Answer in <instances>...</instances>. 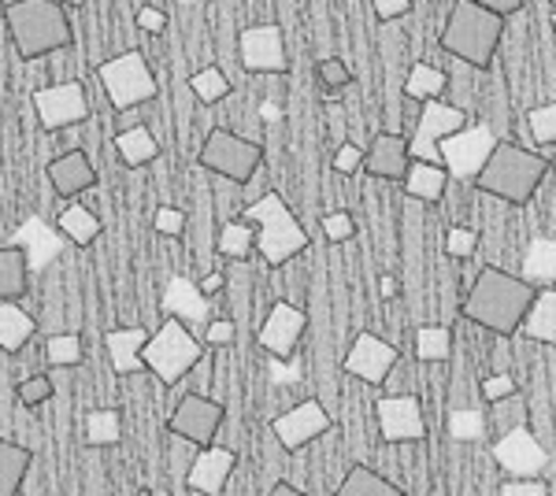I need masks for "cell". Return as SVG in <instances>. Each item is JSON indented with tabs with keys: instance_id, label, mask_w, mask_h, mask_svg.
<instances>
[{
	"instance_id": "6da1fadb",
	"label": "cell",
	"mask_w": 556,
	"mask_h": 496,
	"mask_svg": "<svg viewBox=\"0 0 556 496\" xmlns=\"http://www.w3.org/2000/svg\"><path fill=\"white\" fill-rule=\"evenodd\" d=\"M534 285L523 282L519 275L505 267H482L479 278L471 282L468 296H464L460 311L475 327L497 333V338H513L523 327L527 311L534 304Z\"/></svg>"
},
{
	"instance_id": "7a4b0ae2",
	"label": "cell",
	"mask_w": 556,
	"mask_h": 496,
	"mask_svg": "<svg viewBox=\"0 0 556 496\" xmlns=\"http://www.w3.org/2000/svg\"><path fill=\"white\" fill-rule=\"evenodd\" d=\"M545 175H549V160L542 152H531L516 145V141H497V149L486 160L482 175L475 178V186L505 204H531Z\"/></svg>"
},
{
	"instance_id": "3957f363",
	"label": "cell",
	"mask_w": 556,
	"mask_h": 496,
	"mask_svg": "<svg viewBox=\"0 0 556 496\" xmlns=\"http://www.w3.org/2000/svg\"><path fill=\"white\" fill-rule=\"evenodd\" d=\"M4 20L20 60H38L71 44L67 8L56 0H15V4H8Z\"/></svg>"
},
{
	"instance_id": "277c9868",
	"label": "cell",
	"mask_w": 556,
	"mask_h": 496,
	"mask_svg": "<svg viewBox=\"0 0 556 496\" xmlns=\"http://www.w3.org/2000/svg\"><path fill=\"white\" fill-rule=\"evenodd\" d=\"M245 222L256 230V252L267 267H286L308 249V230L298 222L286 196L264 193L245 207Z\"/></svg>"
},
{
	"instance_id": "5b68a950",
	"label": "cell",
	"mask_w": 556,
	"mask_h": 496,
	"mask_svg": "<svg viewBox=\"0 0 556 496\" xmlns=\"http://www.w3.org/2000/svg\"><path fill=\"white\" fill-rule=\"evenodd\" d=\"M501 38H505V20L471 4V0H456L442 26V49L460 63H471V67H490L501 49Z\"/></svg>"
},
{
	"instance_id": "8992f818",
	"label": "cell",
	"mask_w": 556,
	"mask_h": 496,
	"mask_svg": "<svg viewBox=\"0 0 556 496\" xmlns=\"http://www.w3.org/2000/svg\"><path fill=\"white\" fill-rule=\"evenodd\" d=\"M141 359H146V371L152 378H160V385H178L186 374L204 364V345L197 341V333L186 327L182 319L167 315V319L160 322V330L149 338Z\"/></svg>"
},
{
	"instance_id": "52a82bcc",
	"label": "cell",
	"mask_w": 556,
	"mask_h": 496,
	"mask_svg": "<svg viewBox=\"0 0 556 496\" xmlns=\"http://www.w3.org/2000/svg\"><path fill=\"white\" fill-rule=\"evenodd\" d=\"M97 78H101L108 104H112L115 112H130V107H141L156 97V78H152L146 52H138V49L97 63Z\"/></svg>"
},
{
	"instance_id": "ba28073f",
	"label": "cell",
	"mask_w": 556,
	"mask_h": 496,
	"mask_svg": "<svg viewBox=\"0 0 556 496\" xmlns=\"http://www.w3.org/2000/svg\"><path fill=\"white\" fill-rule=\"evenodd\" d=\"M197 164L227 178V182H253V175L264 167V145L238 138L235 130H212L208 141L197 152Z\"/></svg>"
},
{
	"instance_id": "9c48e42d",
	"label": "cell",
	"mask_w": 556,
	"mask_h": 496,
	"mask_svg": "<svg viewBox=\"0 0 556 496\" xmlns=\"http://www.w3.org/2000/svg\"><path fill=\"white\" fill-rule=\"evenodd\" d=\"M493 149H497V133L486 123H479V126H464L460 133L445 138L438 145V156H442V167L450 178H456V182H475L482 175V167H486V160L493 156Z\"/></svg>"
},
{
	"instance_id": "30bf717a",
	"label": "cell",
	"mask_w": 556,
	"mask_h": 496,
	"mask_svg": "<svg viewBox=\"0 0 556 496\" xmlns=\"http://www.w3.org/2000/svg\"><path fill=\"white\" fill-rule=\"evenodd\" d=\"M223 419H227V408H223L219 400H212V396H204V393H186L182 400L175 404L172 419H167V430L193 448H212Z\"/></svg>"
},
{
	"instance_id": "8fae6325",
	"label": "cell",
	"mask_w": 556,
	"mask_h": 496,
	"mask_svg": "<svg viewBox=\"0 0 556 496\" xmlns=\"http://www.w3.org/2000/svg\"><path fill=\"white\" fill-rule=\"evenodd\" d=\"M464 126H468V115H464L456 104L427 101L416 119V130H412V138H408L412 160H419V164H442L438 145H442L445 138H453V133H460Z\"/></svg>"
},
{
	"instance_id": "7c38bea8",
	"label": "cell",
	"mask_w": 556,
	"mask_h": 496,
	"mask_svg": "<svg viewBox=\"0 0 556 496\" xmlns=\"http://www.w3.org/2000/svg\"><path fill=\"white\" fill-rule=\"evenodd\" d=\"M375 419H379V434L390 445H416L427 437L424 404L416 393H390L375 404Z\"/></svg>"
},
{
	"instance_id": "4fadbf2b",
	"label": "cell",
	"mask_w": 556,
	"mask_h": 496,
	"mask_svg": "<svg viewBox=\"0 0 556 496\" xmlns=\"http://www.w3.org/2000/svg\"><path fill=\"white\" fill-rule=\"evenodd\" d=\"M34 112H38V119H41V130L60 133L89 119V97L83 82L45 86L34 93Z\"/></svg>"
},
{
	"instance_id": "5bb4252c",
	"label": "cell",
	"mask_w": 556,
	"mask_h": 496,
	"mask_svg": "<svg viewBox=\"0 0 556 496\" xmlns=\"http://www.w3.org/2000/svg\"><path fill=\"white\" fill-rule=\"evenodd\" d=\"M397 359H401L397 345H390V341L379 338V333L364 330V333H356V341L349 345L345 359H342V371L361 378L364 385H386V378L393 374Z\"/></svg>"
},
{
	"instance_id": "9a60e30c",
	"label": "cell",
	"mask_w": 556,
	"mask_h": 496,
	"mask_svg": "<svg viewBox=\"0 0 556 496\" xmlns=\"http://www.w3.org/2000/svg\"><path fill=\"white\" fill-rule=\"evenodd\" d=\"M330 427H334L330 411L323 408L316 396H308V400L293 404L290 411L278 415V419L271 422V434H275L278 445L286 448V453H298V448L312 445V441H319Z\"/></svg>"
},
{
	"instance_id": "2e32d148",
	"label": "cell",
	"mask_w": 556,
	"mask_h": 496,
	"mask_svg": "<svg viewBox=\"0 0 556 496\" xmlns=\"http://www.w3.org/2000/svg\"><path fill=\"white\" fill-rule=\"evenodd\" d=\"M238 52H241L245 71H253V75H286V71H290L286 38L275 23L245 26L238 38Z\"/></svg>"
},
{
	"instance_id": "e0dca14e",
	"label": "cell",
	"mask_w": 556,
	"mask_h": 496,
	"mask_svg": "<svg viewBox=\"0 0 556 496\" xmlns=\"http://www.w3.org/2000/svg\"><path fill=\"white\" fill-rule=\"evenodd\" d=\"M493 459H497L501 471L513 478H538L549 467V453L527 427H516L493 441Z\"/></svg>"
},
{
	"instance_id": "ac0fdd59",
	"label": "cell",
	"mask_w": 556,
	"mask_h": 496,
	"mask_svg": "<svg viewBox=\"0 0 556 496\" xmlns=\"http://www.w3.org/2000/svg\"><path fill=\"white\" fill-rule=\"evenodd\" d=\"M304 327H308V315H304L298 304L275 301L271 311H267V319L260 322V330H256V345L278 359H290L301 345Z\"/></svg>"
},
{
	"instance_id": "d6986e66",
	"label": "cell",
	"mask_w": 556,
	"mask_h": 496,
	"mask_svg": "<svg viewBox=\"0 0 556 496\" xmlns=\"http://www.w3.org/2000/svg\"><path fill=\"white\" fill-rule=\"evenodd\" d=\"M235 467H238V453H235V448H227V445L197 448L186 482H190V489L201 493V496H223V489H227V482H230V474H235Z\"/></svg>"
},
{
	"instance_id": "ffe728a7",
	"label": "cell",
	"mask_w": 556,
	"mask_h": 496,
	"mask_svg": "<svg viewBox=\"0 0 556 496\" xmlns=\"http://www.w3.org/2000/svg\"><path fill=\"white\" fill-rule=\"evenodd\" d=\"M364 167L371 178H382V182H405L408 167H412V152H408V138L393 130H382L379 138L371 141V149L364 152Z\"/></svg>"
},
{
	"instance_id": "44dd1931",
	"label": "cell",
	"mask_w": 556,
	"mask_h": 496,
	"mask_svg": "<svg viewBox=\"0 0 556 496\" xmlns=\"http://www.w3.org/2000/svg\"><path fill=\"white\" fill-rule=\"evenodd\" d=\"M152 333L146 327H119V330H108L104 333V348H108V359H112V371L119 378H130V374H141L146 371V352Z\"/></svg>"
},
{
	"instance_id": "7402d4cb",
	"label": "cell",
	"mask_w": 556,
	"mask_h": 496,
	"mask_svg": "<svg viewBox=\"0 0 556 496\" xmlns=\"http://www.w3.org/2000/svg\"><path fill=\"white\" fill-rule=\"evenodd\" d=\"M45 175H49L52 189H56L60 196H67V201L78 193H86V189H93V182H97V170L83 149H71L64 156H56Z\"/></svg>"
},
{
	"instance_id": "603a6c76",
	"label": "cell",
	"mask_w": 556,
	"mask_h": 496,
	"mask_svg": "<svg viewBox=\"0 0 556 496\" xmlns=\"http://www.w3.org/2000/svg\"><path fill=\"white\" fill-rule=\"evenodd\" d=\"M164 311L172 315V319H182L190 330H197L204 319H208L212 301L197 290V282L178 275V278H172V285H167V293H164Z\"/></svg>"
},
{
	"instance_id": "cb8c5ba5",
	"label": "cell",
	"mask_w": 556,
	"mask_h": 496,
	"mask_svg": "<svg viewBox=\"0 0 556 496\" xmlns=\"http://www.w3.org/2000/svg\"><path fill=\"white\" fill-rule=\"evenodd\" d=\"M30 290V259L20 245H0V304L23 301Z\"/></svg>"
},
{
	"instance_id": "d4e9b609",
	"label": "cell",
	"mask_w": 556,
	"mask_h": 496,
	"mask_svg": "<svg viewBox=\"0 0 556 496\" xmlns=\"http://www.w3.org/2000/svg\"><path fill=\"white\" fill-rule=\"evenodd\" d=\"M401 186H405V193L412 201L438 204L445 196V189H450V175H445L442 164H419V160H412V167Z\"/></svg>"
},
{
	"instance_id": "484cf974",
	"label": "cell",
	"mask_w": 556,
	"mask_h": 496,
	"mask_svg": "<svg viewBox=\"0 0 556 496\" xmlns=\"http://www.w3.org/2000/svg\"><path fill=\"white\" fill-rule=\"evenodd\" d=\"M523 282L534 290H556V238H534L523 256Z\"/></svg>"
},
{
	"instance_id": "4316f807",
	"label": "cell",
	"mask_w": 556,
	"mask_h": 496,
	"mask_svg": "<svg viewBox=\"0 0 556 496\" xmlns=\"http://www.w3.org/2000/svg\"><path fill=\"white\" fill-rule=\"evenodd\" d=\"M34 453L26 445H15V441L0 437V496H20L23 482L30 474Z\"/></svg>"
},
{
	"instance_id": "83f0119b",
	"label": "cell",
	"mask_w": 556,
	"mask_h": 496,
	"mask_svg": "<svg viewBox=\"0 0 556 496\" xmlns=\"http://www.w3.org/2000/svg\"><path fill=\"white\" fill-rule=\"evenodd\" d=\"M519 333L538 341V345L556 348V290H538L534 293V304H531V311H527Z\"/></svg>"
},
{
	"instance_id": "f1b7e54d",
	"label": "cell",
	"mask_w": 556,
	"mask_h": 496,
	"mask_svg": "<svg viewBox=\"0 0 556 496\" xmlns=\"http://www.w3.org/2000/svg\"><path fill=\"white\" fill-rule=\"evenodd\" d=\"M12 245H20V249L26 252V259H30V270H34V267H45V264H49V259L56 256V252L64 249L67 241H60V238H56V230H49L41 219H30L20 233H15Z\"/></svg>"
},
{
	"instance_id": "f546056e",
	"label": "cell",
	"mask_w": 556,
	"mask_h": 496,
	"mask_svg": "<svg viewBox=\"0 0 556 496\" xmlns=\"http://www.w3.org/2000/svg\"><path fill=\"white\" fill-rule=\"evenodd\" d=\"M56 230L64 233L71 245L86 249V245H93V241L101 238V219H97L86 204H67L64 212L56 215Z\"/></svg>"
},
{
	"instance_id": "4dcf8cb0",
	"label": "cell",
	"mask_w": 556,
	"mask_h": 496,
	"mask_svg": "<svg viewBox=\"0 0 556 496\" xmlns=\"http://www.w3.org/2000/svg\"><path fill=\"white\" fill-rule=\"evenodd\" d=\"M115 152L127 167H146L160 156V145L149 126H127V130L115 133Z\"/></svg>"
},
{
	"instance_id": "1f68e13d",
	"label": "cell",
	"mask_w": 556,
	"mask_h": 496,
	"mask_svg": "<svg viewBox=\"0 0 556 496\" xmlns=\"http://www.w3.org/2000/svg\"><path fill=\"white\" fill-rule=\"evenodd\" d=\"M330 496H405V489H401L397 482H390V478H382L379 471H371V467H353L342 485H338Z\"/></svg>"
},
{
	"instance_id": "d6a6232c",
	"label": "cell",
	"mask_w": 556,
	"mask_h": 496,
	"mask_svg": "<svg viewBox=\"0 0 556 496\" xmlns=\"http://www.w3.org/2000/svg\"><path fill=\"white\" fill-rule=\"evenodd\" d=\"M445 86H450V75L434 63H412L408 78H405V97L416 104H427V101H442Z\"/></svg>"
},
{
	"instance_id": "836d02e7",
	"label": "cell",
	"mask_w": 556,
	"mask_h": 496,
	"mask_svg": "<svg viewBox=\"0 0 556 496\" xmlns=\"http://www.w3.org/2000/svg\"><path fill=\"white\" fill-rule=\"evenodd\" d=\"M38 333V322L26 315L20 304L8 301L0 304V348L4 352H20L30 345V338Z\"/></svg>"
},
{
	"instance_id": "e575fe53",
	"label": "cell",
	"mask_w": 556,
	"mask_h": 496,
	"mask_svg": "<svg viewBox=\"0 0 556 496\" xmlns=\"http://www.w3.org/2000/svg\"><path fill=\"white\" fill-rule=\"evenodd\" d=\"M123 441V415L115 408H101L86 415V445L89 448H112Z\"/></svg>"
},
{
	"instance_id": "d590c367",
	"label": "cell",
	"mask_w": 556,
	"mask_h": 496,
	"mask_svg": "<svg viewBox=\"0 0 556 496\" xmlns=\"http://www.w3.org/2000/svg\"><path fill=\"white\" fill-rule=\"evenodd\" d=\"M453 356V333L442 322H427L416 330V359L424 364H445Z\"/></svg>"
},
{
	"instance_id": "8d00e7d4",
	"label": "cell",
	"mask_w": 556,
	"mask_h": 496,
	"mask_svg": "<svg viewBox=\"0 0 556 496\" xmlns=\"http://www.w3.org/2000/svg\"><path fill=\"white\" fill-rule=\"evenodd\" d=\"M45 356H49L52 367H78L86 359V341L83 333H52L49 341H45Z\"/></svg>"
},
{
	"instance_id": "74e56055",
	"label": "cell",
	"mask_w": 556,
	"mask_h": 496,
	"mask_svg": "<svg viewBox=\"0 0 556 496\" xmlns=\"http://www.w3.org/2000/svg\"><path fill=\"white\" fill-rule=\"evenodd\" d=\"M249 252H256V230L245 219H235L219 230V256L227 259H245Z\"/></svg>"
},
{
	"instance_id": "f35d334b",
	"label": "cell",
	"mask_w": 556,
	"mask_h": 496,
	"mask_svg": "<svg viewBox=\"0 0 556 496\" xmlns=\"http://www.w3.org/2000/svg\"><path fill=\"white\" fill-rule=\"evenodd\" d=\"M190 89L197 93V101L201 104H219L223 97H230V78L223 75L219 67H201L190 78Z\"/></svg>"
},
{
	"instance_id": "ab89813d",
	"label": "cell",
	"mask_w": 556,
	"mask_h": 496,
	"mask_svg": "<svg viewBox=\"0 0 556 496\" xmlns=\"http://www.w3.org/2000/svg\"><path fill=\"white\" fill-rule=\"evenodd\" d=\"M316 75H319L323 89H327V101H330V104L342 101V89L353 86V71H349V63H345V60H338V56L319 60Z\"/></svg>"
},
{
	"instance_id": "60d3db41",
	"label": "cell",
	"mask_w": 556,
	"mask_h": 496,
	"mask_svg": "<svg viewBox=\"0 0 556 496\" xmlns=\"http://www.w3.org/2000/svg\"><path fill=\"white\" fill-rule=\"evenodd\" d=\"M527 126H531V138L538 149H553L556 145V101L531 107V112H527Z\"/></svg>"
},
{
	"instance_id": "b9f144b4",
	"label": "cell",
	"mask_w": 556,
	"mask_h": 496,
	"mask_svg": "<svg viewBox=\"0 0 556 496\" xmlns=\"http://www.w3.org/2000/svg\"><path fill=\"white\" fill-rule=\"evenodd\" d=\"M450 434L456 441L486 437V415H482V411H453L450 415Z\"/></svg>"
},
{
	"instance_id": "7bdbcfd3",
	"label": "cell",
	"mask_w": 556,
	"mask_h": 496,
	"mask_svg": "<svg viewBox=\"0 0 556 496\" xmlns=\"http://www.w3.org/2000/svg\"><path fill=\"white\" fill-rule=\"evenodd\" d=\"M52 378L49 374H30L20 382V390H15V396H20L23 408H38V404H49L52 400Z\"/></svg>"
},
{
	"instance_id": "ee69618b",
	"label": "cell",
	"mask_w": 556,
	"mask_h": 496,
	"mask_svg": "<svg viewBox=\"0 0 556 496\" xmlns=\"http://www.w3.org/2000/svg\"><path fill=\"white\" fill-rule=\"evenodd\" d=\"M323 238L330 241V245H342V241H353L356 233V219L349 212H327L323 215Z\"/></svg>"
},
{
	"instance_id": "f6af8a7d",
	"label": "cell",
	"mask_w": 556,
	"mask_h": 496,
	"mask_svg": "<svg viewBox=\"0 0 556 496\" xmlns=\"http://www.w3.org/2000/svg\"><path fill=\"white\" fill-rule=\"evenodd\" d=\"M475 249H479V233L468 230V227H453L445 233V252H450L453 259H471Z\"/></svg>"
},
{
	"instance_id": "bcb514c9",
	"label": "cell",
	"mask_w": 556,
	"mask_h": 496,
	"mask_svg": "<svg viewBox=\"0 0 556 496\" xmlns=\"http://www.w3.org/2000/svg\"><path fill=\"white\" fill-rule=\"evenodd\" d=\"M152 227H156V233H164V238H182V230H186L182 207L164 204V207L156 212V219H152Z\"/></svg>"
},
{
	"instance_id": "7dc6e473",
	"label": "cell",
	"mask_w": 556,
	"mask_h": 496,
	"mask_svg": "<svg viewBox=\"0 0 556 496\" xmlns=\"http://www.w3.org/2000/svg\"><path fill=\"white\" fill-rule=\"evenodd\" d=\"M361 167H364V149L353 145V141H342L338 152H334V170L349 178V175H356Z\"/></svg>"
},
{
	"instance_id": "c3c4849f",
	"label": "cell",
	"mask_w": 556,
	"mask_h": 496,
	"mask_svg": "<svg viewBox=\"0 0 556 496\" xmlns=\"http://www.w3.org/2000/svg\"><path fill=\"white\" fill-rule=\"evenodd\" d=\"M497 496H549V485L542 478H508Z\"/></svg>"
},
{
	"instance_id": "681fc988",
	"label": "cell",
	"mask_w": 556,
	"mask_h": 496,
	"mask_svg": "<svg viewBox=\"0 0 556 496\" xmlns=\"http://www.w3.org/2000/svg\"><path fill=\"white\" fill-rule=\"evenodd\" d=\"M482 396H486V404L508 400V396H516V378L513 374H490L486 382H482Z\"/></svg>"
},
{
	"instance_id": "f907efd6",
	"label": "cell",
	"mask_w": 556,
	"mask_h": 496,
	"mask_svg": "<svg viewBox=\"0 0 556 496\" xmlns=\"http://www.w3.org/2000/svg\"><path fill=\"white\" fill-rule=\"evenodd\" d=\"M134 23H138L141 34H164L167 30V12H164V8L141 4L138 15H134Z\"/></svg>"
},
{
	"instance_id": "816d5d0a",
	"label": "cell",
	"mask_w": 556,
	"mask_h": 496,
	"mask_svg": "<svg viewBox=\"0 0 556 496\" xmlns=\"http://www.w3.org/2000/svg\"><path fill=\"white\" fill-rule=\"evenodd\" d=\"M235 338H238V327L230 319H212L208 327H204V341L215 348H227V345H235Z\"/></svg>"
},
{
	"instance_id": "f5cc1de1",
	"label": "cell",
	"mask_w": 556,
	"mask_h": 496,
	"mask_svg": "<svg viewBox=\"0 0 556 496\" xmlns=\"http://www.w3.org/2000/svg\"><path fill=\"white\" fill-rule=\"evenodd\" d=\"M375 4V15H379L382 23H393V20H405L412 12V0H371Z\"/></svg>"
},
{
	"instance_id": "db71d44e",
	"label": "cell",
	"mask_w": 556,
	"mask_h": 496,
	"mask_svg": "<svg viewBox=\"0 0 556 496\" xmlns=\"http://www.w3.org/2000/svg\"><path fill=\"white\" fill-rule=\"evenodd\" d=\"M471 4L486 8V12L501 15V20H508V15H516L519 8H523V0H471Z\"/></svg>"
},
{
	"instance_id": "11a10c76",
	"label": "cell",
	"mask_w": 556,
	"mask_h": 496,
	"mask_svg": "<svg viewBox=\"0 0 556 496\" xmlns=\"http://www.w3.org/2000/svg\"><path fill=\"white\" fill-rule=\"evenodd\" d=\"M223 285H227V275H223V270H212V275H204V282L197 285V290H201V293H204V296H208V301H212V296L219 293Z\"/></svg>"
},
{
	"instance_id": "9f6ffc18",
	"label": "cell",
	"mask_w": 556,
	"mask_h": 496,
	"mask_svg": "<svg viewBox=\"0 0 556 496\" xmlns=\"http://www.w3.org/2000/svg\"><path fill=\"white\" fill-rule=\"evenodd\" d=\"M397 293H401V282H397V278H393V275H382V278H379V296H382V301H393Z\"/></svg>"
},
{
	"instance_id": "6f0895ef",
	"label": "cell",
	"mask_w": 556,
	"mask_h": 496,
	"mask_svg": "<svg viewBox=\"0 0 556 496\" xmlns=\"http://www.w3.org/2000/svg\"><path fill=\"white\" fill-rule=\"evenodd\" d=\"M267 496H308V493H301L298 485H290V482H275Z\"/></svg>"
},
{
	"instance_id": "680465c9",
	"label": "cell",
	"mask_w": 556,
	"mask_h": 496,
	"mask_svg": "<svg viewBox=\"0 0 556 496\" xmlns=\"http://www.w3.org/2000/svg\"><path fill=\"white\" fill-rule=\"evenodd\" d=\"M56 4H64V8H83L86 0H56Z\"/></svg>"
},
{
	"instance_id": "91938a15",
	"label": "cell",
	"mask_w": 556,
	"mask_h": 496,
	"mask_svg": "<svg viewBox=\"0 0 556 496\" xmlns=\"http://www.w3.org/2000/svg\"><path fill=\"white\" fill-rule=\"evenodd\" d=\"M182 4H208V0H182Z\"/></svg>"
},
{
	"instance_id": "94428289",
	"label": "cell",
	"mask_w": 556,
	"mask_h": 496,
	"mask_svg": "<svg viewBox=\"0 0 556 496\" xmlns=\"http://www.w3.org/2000/svg\"><path fill=\"white\" fill-rule=\"evenodd\" d=\"M138 496H152V493L149 489H138Z\"/></svg>"
},
{
	"instance_id": "6125c7cd",
	"label": "cell",
	"mask_w": 556,
	"mask_h": 496,
	"mask_svg": "<svg viewBox=\"0 0 556 496\" xmlns=\"http://www.w3.org/2000/svg\"><path fill=\"white\" fill-rule=\"evenodd\" d=\"M549 23H553V34H556V12H553V20H549Z\"/></svg>"
},
{
	"instance_id": "be15d7a7",
	"label": "cell",
	"mask_w": 556,
	"mask_h": 496,
	"mask_svg": "<svg viewBox=\"0 0 556 496\" xmlns=\"http://www.w3.org/2000/svg\"><path fill=\"white\" fill-rule=\"evenodd\" d=\"M549 4H553V12H556V0H549Z\"/></svg>"
}]
</instances>
